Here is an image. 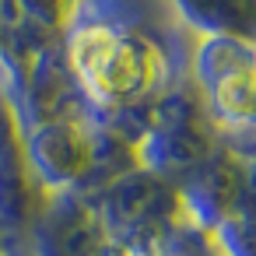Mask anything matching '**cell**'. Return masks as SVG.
<instances>
[{"label": "cell", "instance_id": "1", "mask_svg": "<svg viewBox=\"0 0 256 256\" xmlns=\"http://www.w3.org/2000/svg\"><path fill=\"white\" fill-rule=\"evenodd\" d=\"M70 70L98 102L123 106L151 95L165 81V53L151 42V36L109 25L84 22L70 36Z\"/></svg>", "mask_w": 256, "mask_h": 256}]
</instances>
